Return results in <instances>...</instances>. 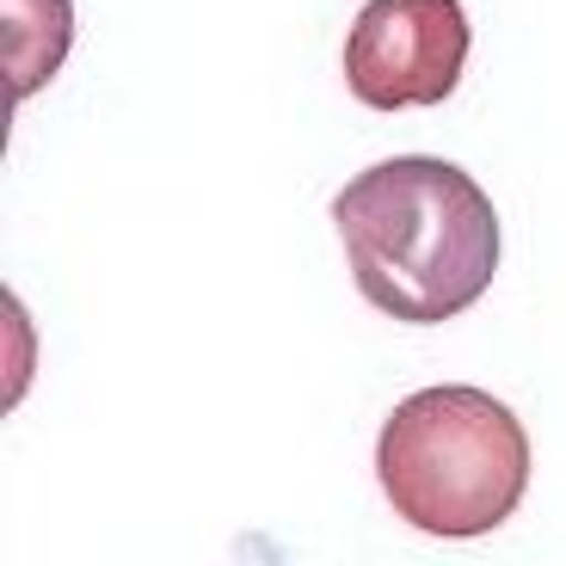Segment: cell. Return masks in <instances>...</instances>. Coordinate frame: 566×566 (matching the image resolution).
Listing matches in <instances>:
<instances>
[{
    "label": "cell",
    "mask_w": 566,
    "mask_h": 566,
    "mask_svg": "<svg viewBox=\"0 0 566 566\" xmlns=\"http://www.w3.org/2000/svg\"><path fill=\"white\" fill-rule=\"evenodd\" d=\"M357 296L407 326L468 314L499 271V216L474 172L438 155H395L333 198Z\"/></svg>",
    "instance_id": "cell-1"
},
{
    "label": "cell",
    "mask_w": 566,
    "mask_h": 566,
    "mask_svg": "<svg viewBox=\"0 0 566 566\" xmlns=\"http://www.w3.org/2000/svg\"><path fill=\"white\" fill-rule=\"evenodd\" d=\"M468 69L462 0H364L345 31V86L369 112L443 105Z\"/></svg>",
    "instance_id": "cell-3"
},
{
    "label": "cell",
    "mask_w": 566,
    "mask_h": 566,
    "mask_svg": "<svg viewBox=\"0 0 566 566\" xmlns=\"http://www.w3.org/2000/svg\"><path fill=\"white\" fill-rule=\"evenodd\" d=\"M74 38L69 0H0V50H7V86L13 105H25L50 74L62 69Z\"/></svg>",
    "instance_id": "cell-4"
},
{
    "label": "cell",
    "mask_w": 566,
    "mask_h": 566,
    "mask_svg": "<svg viewBox=\"0 0 566 566\" xmlns=\"http://www.w3.org/2000/svg\"><path fill=\"white\" fill-rule=\"evenodd\" d=\"M376 481L400 524L431 542H474L517 517L530 493V431L486 388L438 382L382 419Z\"/></svg>",
    "instance_id": "cell-2"
}]
</instances>
